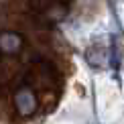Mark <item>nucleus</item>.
Wrapping results in <instances>:
<instances>
[{
  "label": "nucleus",
  "mask_w": 124,
  "mask_h": 124,
  "mask_svg": "<svg viewBox=\"0 0 124 124\" xmlns=\"http://www.w3.org/2000/svg\"><path fill=\"white\" fill-rule=\"evenodd\" d=\"M23 47V37L18 33H0V51L8 55L18 53Z\"/></svg>",
  "instance_id": "nucleus-2"
},
{
  "label": "nucleus",
  "mask_w": 124,
  "mask_h": 124,
  "mask_svg": "<svg viewBox=\"0 0 124 124\" xmlns=\"http://www.w3.org/2000/svg\"><path fill=\"white\" fill-rule=\"evenodd\" d=\"M14 104H16L18 112L23 116H29V114H33L37 110V96L29 87H20L16 92V96H14Z\"/></svg>",
  "instance_id": "nucleus-1"
}]
</instances>
